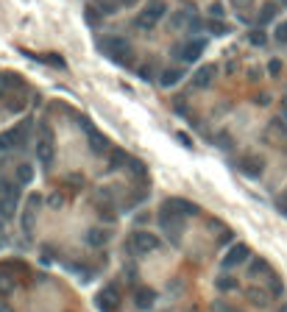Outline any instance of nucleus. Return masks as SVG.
<instances>
[{
    "mask_svg": "<svg viewBox=\"0 0 287 312\" xmlns=\"http://www.w3.org/2000/svg\"><path fill=\"white\" fill-rule=\"evenodd\" d=\"M98 48H101V53H104L106 59L117 61V64H129L131 59V42L126 39V36H104L101 42H98Z\"/></svg>",
    "mask_w": 287,
    "mask_h": 312,
    "instance_id": "obj_1",
    "label": "nucleus"
},
{
    "mask_svg": "<svg viewBox=\"0 0 287 312\" xmlns=\"http://www.w3.org/2000/svg\"><path fill=\"white\" fill-rule=\"evenodd\" d=\"M167 14V3H162V0H151L145 9L137 14V20H134V26L139 28V31H154V28L159 26V20Z\"/></svg>",
    "mask_w": 287,
    "mask_h": 312,
    "instance_id": "obj_2",
    "label": "nucleus"
},
{
    "mask_svg": "<svg viewBox=\"0 0 287 312\" xmlns=\"http://www.w3.org/2000/svg\"><path fill=\"white\" fill-rule=\"evenodd\" d=\"M28 134H31V120L20 123V126H14V129H9V131H3V134H0V154L14 151V148H23Z\"/></svg>",
    "mask_w": 287,
    "mask_h": 312,
    "instance_id": "obj_3",
    "label": "nucleus"
},
{
    "mask_svg": "<svg viewBox=\"0 0 287 312\" xmlns=\"http://www.w3.org/2000/svg\"><path fill=\"white\" fill-rule=\"evenodd\" d=\"M17 204H20L17 184L0 182V215H3V217H11L14 212H17Z\"/></svg>",
    "mask_w": 287,
    "mask_h": 312,
    "instance_id": "obj_4",
    "label": "nucleus"
},
{
    "mask_svg": "<svg viewBox=\"0 0 287 312\" xmlns=\"http://www.w3.org/2000/svg\"><path fill=\"white\" fill-rule=\"evenodd\" d=\"M248 257H251V248H248L245 243H235L226 251V257H223V262H220V265H223V270H232V268H237V265H243Z\"/></svg>",
    "mask_w": 287,
    "mask_h": 312,
    "instance_id": "obj_5",
    "label": "nucleus"
},
{
    "mask_svg": "<svg viewBox=\"0 0 287 312\" xmlns=\"http://www.w3.org/2000/svg\"><path fill=\"white\" fill-rule=\"evenodd\" d=\"M159 237L157 234H151V232H137L134 237H131V248L137 254H151V251H157L159 248Z\"/></svg>",
    "mask_w": 287,
    "mask_h": 312,
    "instance_id": "obj_6",
    "label": "nucleus"
},
{
    "mask_svg": "<svg viewBox=\"0 0 287 312\" xmlns=\"http://www.w3.org/2000/svg\"><path fill=\"white\" fill-rule=\"evenodd\" d=\"M39 204H42V195H39V192H31V195H28V207H26V212H23V229H26V234L34 232L36 215H39Z\"/></svg>",
    "mask_w": 287,
    "mask_h": 312,
    "instance_id": "obj_7",
    "label": "nucleus"
},
{
    "mask_svg": "<svg viewBox=\"0 0 287 312\" xmlns=\"http://www.w3.org/2000/svg\"><path fill=\"white\" fill-rule=\"evenodd\" d=\"M117 301H120V298H117V287L114 285L104 287V290L95 295V307L101 312H117Z\"/></svg>",
    "mask_w": 287,
    "mask_h": 312,
    "instance_id": "obj_8",
    "label": "nucleus"
},
{
    "mask_svg": "<svg viewBox=\"0 0 287 312\" xmlns=\"http://www.w3.org/2000/svg\"><path fill=\"white\" fill-rule=\"evenodd\" d=\"M204 48H207V42L204 39H190V42H184L182 48H176V56L182 61H198V56L204 53Z\"/></svg>",
    "mask_w": 287,
    "mask_h": 312,
    "instance_id": "obj_9",
    "label": "nucleus"
},
{
    "mask_svg": "<svg viewBox=\"0 0 287 312\" xmlns=\"http://www.w3.org/2000/svg\"><path fill=\"white\" fill-rule=\"evenodd\" d=\"M36 156H39V162L45 167H51L53 162V137H51V129H45L42 139H39V145H36Z\"/></svg>",
    "mask_w": 287,
    "mask_h": 312,
    "instance_id": "obj_10",
    "label": "nucleus"
},
{
    "mask_svg": "<svg viewBox=\"0 0 287 312\" xmlns=\"http://www.w3.org/2000/svg\"><path fill=\"white\" fill-rule=\"evenodd\" d=\"M165 207H170L173 212H179L182 217H192V215H198V212H201L198 204H192V201H187V198H167Z\"/></svg>",
    "mask_w": 287,
    "mask_h": 312,
    "instance_id": "obj_11",
    "label": "nucleus"
},
{
    "mask_svg": "<svg viewBox=\"0 0 287 312\" xmlns=\"http://www.w3.org/2000/svg\"><path fill=\"white\" fill-rule=\"evenodd\" d=\"M215 73H218L215 64H204V67H198V70H195V76H192V87H198V89L209 87V84H212V78H215Z\"/></svg>",
    "mask_w": 287,
    "mask_h": 312,
    "instance_id": "obj_12",
    "label": "nucleus"
},
{
    "mask_svg": "<svg viewBox=\"0 0 287 312\" xmlns=\"http://www.w3.org/2000/svg\"><path fill=\"white\" fill-rule=\"evenodd\" d=\"M154 301H157V293H154V290H148V287L134 290V307H137V310H151Z\"/></svg>",
    "mask_w": 287,
    "mask_h": 312,
    "instance_id": "obj_13",
    "label": "nucleus"
},
{
    "mask_svg": "<svg viewBox=\"0 0 287 312\" xmlns=\"http://www.w3.org/2000/svg\"><path fill=\"white\" fill-rule=\"evenodd\" d=\"M182 78H184V70H182V67H167V70H162V76H159V84L170 89V87H176Z\"/></svg>",
    "mask_w": 287,
    "mask_h": 312,
    "instance_id": "obj_14",
    "label": "nucleus"
},
{
    "mask_svg": "<svg viewBox=\"0 0 287 312\" xmlns=\"http://www.w3.org/2000/svg\"><path fill=\"white\" fill-rule=\"evenodd\" d=\"M109 229H101V226H95V229H89L87 232V243L92 245V248H101V245H106L109 243Z\"/></svg>",
    "mask_w": 287,
    "mask_h": 312,
    "instance_id": "obj_15",
    "label": "nucleus"
},
{
    "mask_svg": "<svg viewBox=\"0 0 287 312\" xmlns=\"http://www.w3.org/2000/svg\"><path fill=\"white\" fill-rule=\"evenodd\" d=\"M87 126V123H84ZM87 134H89V148L95 151V154H104L106 148H109V142H106V137L101 134V131H95V129H89L87 126Z\"/></svg>",
    "mask_w": 287,
    "mask_h": 312,
    "instance_id": "obj_16",
    "label": "nucleus"
},
{
    "mask_svg": "<svg viewBox=\"0 0 287 312\" xmlns=\"http://www.w3.org/2000/svg\"><path fill=\"white\" fill-rule=\"evenodd\" d=\"M279 14V6L276 3H262V11H260V26H268L270 20H276Z\"/></svg>",
    "mask_w": 287,
    "mask_h": 312,
    "instance_id": "obj_17",
    "label": "nucleus"
},
{
    "mask_svg": "<svg viewBox=\"0 0 287 312\" xmlns=\"http://www.w3.org/2000/svg\"><path fill=\"white\" fill-rule=\"evenodd\" d=\"M95 6H98V11H101L104 17H109V14H117V9H120L123 3L120 0H95Z\"/></svg>",
    "mask_w": 287,
    "mask_h": 312,
    "instance_id": "obj_18",
    "label": "nucleus"
},
{
    "mask_svg": "<svg viewBox=\"0 0 287 312\" xmlns=\"http://www.w3.org/2000/svg\"><path fill=\"white\" fill-rule=\"evenodd\" d=\"M243 173H248L251 179H257V176L262 173V159H245L243 165Z\"/></svg>",
    "mask_w": 287,
    "mask_h": 312,
    "instance_id": "obj_19",
    "label": "nucleus"
},
{
    "mask_svg": "<svg viewBox=\"0 0 287 312\" xmlns=\"http://www.w3.org/2000/svg\"><path fill=\"white\" fill-rule=\"evenodd\" d=\"M248 298H251V304H257V307H268V301H270V295L265 293V290H248Z\"/></svg>",
    "mask_w": 287,
    "mask_h": 312,
    "instance_id": "obj_20",
    "label": "nucleus"
},
{
    "mask_svg": "<svg viewBox=\"0 0 287 312\" xmlns=\"http://www.w3.org/2000/svg\"><path fill=\"white\" fill-rule=\"evenodd\" d=\"M31 179H34V167L28 165V162H23V165L17 167V182L20 184H31Z\"/></svg>",
    "mask_w": 287,
    "mask_h": 312,
    "instance_id": "obj_21",
    "label": "nucleus"
},
{
    "mask_svg": "<svg viewBox=\"0 0 287 312\" xmlns=\"http://www.w3.org/2000/svg\"><path fill=\"white\" fill-rule=\"evenodd\" d=\"M11 290H14V276L6 273V268H3V273H0V295H9Z\"/></svg>",
    "mask_w": 287,
    "mask_h": 312,
    "instance_id": "obj_22",
    "label": "nucleus"
},
{
    "mask_svg": "<svg viewBox=\"0 0 287 312\" xmlns=\"http://www.w3.org/2000/svg\"><path fill=\"white\" fill-rule=\"evenodd\" d=\"M26 104H28V101H26V95H14V98H9V104H6V109L17 114V112H23V109H26Z\"/></svg>",
    "mask_w": 287,
    "mask_h": 312,
    "instance_id": "obj_23",
    "label": "nucleus"
},
{
    "mask_svg": "<svg viewBox=\"0 0 287 312\" xmlns=\"http://www.w3.org/2000/svg\"><path fill=\"white\" fill-rule=\"evenodd\" d=\"M209 17L212 20H223L226 17V6H223V3H218V0H215V3H209Z\"/></svg>",
    "mask_w": 287,
    "mask_h": 312,
    "instance_id": "obj_24",
    "label": "nucleus"
},
{
    "mask_svg": "<svg viewBox=\"0 0 287 312\" xmlns=\"http://www.w3.org/2000/svg\"><path fill=\"white\" fill-rule=\"evenodd\" d=\"M248 42L257 45V48H262V45L268 42V36H265V31H262V28H257V31H251V34H248Z\"/></svg>",
    "mask_w": 287,
    "mask_h": 312,
    "instance_id": "obj_25",
    "label": "nucleus"
},
{
    "mask_svg": "<svg viewBox=\"0 0 287 312\" xmlns=\"http://www.w3.org/2000/svg\"><path fill=\"white\" fill-rule=\"evenodd\" d=\"M215 287H218V290H235V287H237V279L235 276H220L218 282H215Z\"/></svg>",
    "mask_w": 287,
    "mask_h": 312,
    "instance_id": "obj_26",
    "label": "nucleus"
},
{
    "mask_svg": "<svg viewBox=\"0 0 287 312\" xmlns=\"http://www.w3.org/2000/svg\"><path fill=\"white\" fill-rule=\"evenodd\" d=\"M273 39H276L279 45H287V20L276 26V31H273Z\"/></svg>",
    "mask_w": 287,
    "mask_h": 312,
    "instance_id": "obj_27",
    "label": "nucleus"
},
{
    "mask_svg": "<svg viewBox=\"0 0 287 312\" xmlns=\"http://www.w3.org/2000/svg\"><path fill=\"white\" fill-rule=\"evenodd\" d=\"M209 31H212L215 36H223V34H229V26L220 23V20H212V23H209Z\"/></svg>",
    "mask_w": 287,
    "mask_h": 312,
    "instance_id": "obj_28",
    "label": "nucleus"
},
{
    "mask_svg": "<svg viewBox=\"0 0 287 312\" xmlns=\"http://www.w3.org/2000/svg\"><path fill=\"white\" fill-rule=\"evenodd\" d=\"M84 17H87V23H89V26H98V23H101V17H104V14H101V11H98V6H89V9H87V14H84Z\"/></svg>",
    "mask_w": 287,
    "mask_h": 312,
    "instance_id": "obj_29",
    "label": "nucleus"
},
{
    "mask_svg": "<svg viewBox=\"0 0 287 312\" xmlns=\"http://www.w3.org/2000/svg\"><path fill=\"white\" fill-rule=\"evenodd\" d=\"M262 270H268V262H265V260H251V268H248V273H251V276H260Z\"/></svg>",
    "mask_w": 287,
    "mask_h": 312,
    "instance_id": "obj_30",
    "label": "nucleus"
},
{
    "mask_svg": "<svg viewBox=\"0 0 287 312\" xmlns=\"http://www.w3.org/2000/svg\"><path fill=\"white\" fill-rule=\"evenodd\" d=\"M270 293H273V295H282V293H285V285H282V279H279V276H273V273H270Z\"/></svg>",
    "mask_w": 287,
    "mask_h": 312,
    "instance_id": "obj_31",
    "label": "nucleus"
},
{
    "mask_svg": "<svg viewBox=\"0 0 287 312\" xmlns=\"http://www.w3.org/2000/svg\"><path fill=\"white\" fill-rule=\"evenodd\" d=\"M268 73H270V76H279V73H282V61H279V59H270L268 61Z\"/></svg>",
    "mask_w": 287,
    "mask_h": 312,
    "instance_id": "obj_32",
    "label": "nucleus"
},
{
    "mask_svg": "<svg viewBox=\"0 0 287 312\" xmlns=\"http://www.w3.org/2000/svg\"><path fill=\"white\" fill-rule=\"evenodd\" d=\"M151 73H154L151 64H142V67H139V78H142V81H151Z\"/></svg>",
    "mask_w": 287,
    "mask_h": 312,
    "instance_id": "obj_33",
    "label": "nucleus"
},
{
    "mask_svg": "<svg viewBox=\"0 0 287 312\" xmlns=\"http://www.w3.org/2000/svg\"><path fill=\"white\" fill-rule=\"evenodd\" d=\"M232 6H235V9H251L254 0H232Z\"/></svg>",
    "mask_w": 287,
    "mask_h": 312,
    "instance_id": "obj_34",
    "label": "nucleus"
},
{
    "mask_svg": "<svg viewBox=\"0 0 287 312\" xmlns=\"http://www.w3.org/2000/svg\"><path fill=\"white\" fill-rule=\"evenodd\" d=\"M48 204H51L53 209H61V195H51V198H48Z\"/></svg>",
    "mask_w": 287,
    "mask_h": 312,
    "instance_id": "obj_35",
    "label": "nucleus"
},
{
    "mask_svg": "<svg viewBox=\"0 0 287 312\" xmlns=\"http://www.w3.org/2000/svg\"><path fill=\"white\" fill-rule=\"evenodd\" d=\"M212 310H215V312H235V310H232V307H226V304H223V301H218V304H215V307H212Z\"/></svg>",
    "mask_w": 287,
    "mask_h": 312,
    "instance_id": "obj_36",
    "label": "nucleus"
},
{
    "mask_svg": "<svg viewBox=\"0 0 287 312\" xmlns=\"http://www.w3.org/2000/svg\"><path fill=\"white\" fill-rule=\"evenodd\" d=\"M229 240H232V232H229V229H226V232L220 234V243H229Z\"/></svg>",
    "mask_w": 287,
    "mask_h": 312,
    "instance_id": "obj_37",
    "label": "nucleus"
},
{
    "mask_svg": "<svg viewBox=\"0 0 287 312\" xmlns=\"http://www.w3.org/2000/svg\"><path fill=\"white\" fill-rule=\"evenodd\" d=\"M179 139H182V142H184L187 148H192V142H190V137H187V134H179Z\"/></svg>",
    "mask_w": 287,
    "mask_h": 312,
    "instance_id": "obj_38",
    "label": "nucleus"
},
{
    "mask_svg": "<svg viewBox=\"0 0 287 312\" xmlns=\"http://www.w3.org/2000/svg\"><path fill=\"white\" fill-rule=\"evenodd\" d=\"M123 6H134V3H137V0H120Z\"/></svg>",
    "mask_w": 287,
    "mask_h": 312,
    "instance_id": "obj_39",
    "label": "nucleus"
},
{
    "mask_svg": "<svg viewBox=\"0 0 287 312\" xmlns=\"http://www.w3.org/2000/svg\"><path fill=\"white\" fill-rule=\"evenodd\" d=\"M0 312H11V307H6V304H0Z\"/></svg>",
    "mask_w": 287,
    "mask_h": 312,
    "instance_id": "obj_40",
    "label": "nucleus"
},
{
    "mask_svg": "<svg viewBox=\"0 0 287 312\" xmlns=\"http://www.w3.org/2000/svg\"><path fill=\"white\" fill-rule=\"evenodd\" d=\"M279 312H287V304H282V307H279Z\"/></svg>",
    "mask_w": 287,
    "mask_h": 312,
    "instance_id": "obj_41",
    "label": "nucleus"
},
{
    "mask_svg": "<svg viewBox=\"0 0 287 312\" xmlns=\"http://www.w3.org/2000/svg\"><path fill=\"white\" fill-rule=\"evenodd\" d=\"M282 117H285V123H287V109H285V114H282Z\"/></svg>",
    "mask_w": 287,
    "mask_h": 312,
    "instance_id": "obj_42",
    "label": "nucleus"
},
{
    "mask_svg": "<svg viewBox=\"0 0 287 312\" xmlns=\"http://www.w3.org/2000/svg\"><path fill=\"white\" fill-rule=\"evenodd\" d=\"M282 212H285V215H287V207H282Z\"/></svg>",
    "mask_w": 287,
    "mask_h": 312,
    "instance_id": "obj_43",
    "label": "nucleus"
}]
</instances>
